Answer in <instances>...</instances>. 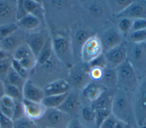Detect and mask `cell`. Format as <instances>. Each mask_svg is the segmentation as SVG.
Returning <instances> with one entry per match:
<instances>
[{
    "mask_svg": "<svg viewBox=\"0 0 146 128\" xmlns=\"http://www.w3.org/2000/svg\"><path fill=\"white\" fill-rule=\"evenodd\" d=\"M146 29V19H133L131 27V31Z\"/></svg>",
    "mask_w": 146,
    "mask_h": 128,
    "instance_id": "c3c4849f",
    "label": "cell"
},
{
    "mask_svg": "<svg viewBox=\"0 0 146 128\" xmlns=\"http://www.w3.org/2000/svg\"><path fill=\"white\" fill-rule=\"evenodd\" d=\"M11 67L25 80H27L28 79V77L29 75V70L24 68L21 65L19 61L12 58Z\"/></svg>",
    "mask_w": 146,
    "mask_h": 128,
    "instance_id": "74e56055",
    "label": "cell"
},
{
    "mask_svg": "<svg viewBox=\"0 0 146 128\" xmlns=\"http://www.w3.org/2000/svg\"><path fill=\"white\" fill-rule=\"evenodd\" d=\"M106 89L100 82H90L80 92L82 103L91 105L101 95Z\"/></svg>",
    "mask_w": 146,
    "mask_h": 128,
    "instance_id": "e0dca14e",
    "label": "cell"
},
{
    "mask_svg": "<svg viewBox=\"0 0 146 128\" xmlns=\"http://www.w3.org/2000/svg\"><path fill=\"white\" fill-rule=\"evenodd\" d=\"M126 124L127 123H125L124 122L118 120V121H117L116 125H115V126L114 127V128H125Z\"/></svg>",
    "mask_w": 146,
    "mask_h": 128,
    "instance_id": "f5cc1de1",
    "label": "cell"
},
{
    "mask_svg": "<svg viewBox=\"0 0 146 128\" xmlns=\"http://www.w3.org/2000/svg\"><path fill=\"white\" fill-rule=\"evenodd\" d=\"M69 30L74 62L82 61L81 51L84 43L91 36L96 34L84 26L80 20Z\"/></svg>",
    "mask_w": 146,
    "mask_h": 128,
    "instance_id": "52a82bcc",
    "label": "cell"
},
{
    "mask_svg": "<svg viewBox=\"0 0 146 128\" xmlns=\"http://www.w3.org/2000/svg\"><path fill=\"white\" fill-rule=\"evenodd\" d=\"M127 18L131 19H146V1H132V3L121 13L114 17Z\"/></svg>",
    "mask_w": 146,
    "mask_h": 128,
    "instance_id": "2e32d148",
    "label": "cell"
},
{
    "mask_svg": "<svg viewBox=\"0 0 146 128\" xmlns=\"http://www.w3.org/2000/svg\"><path fill=\"white\" fill-rule=\"evenodd\" d=\"M44 128H47V127H44Z\"/></svg>",
    "mask_w": 146,
    "mask_h": 128,
    "instance_id": "6f0895ef",
    "label": "cell"
},
{
    "mask_svg": "<svg viewBox=\"0 0 146 128\" xmlns=\"http://www.w3.org/2000/svg\"><path fill=\"white\" fill-rule=\"evenodd\" d=\"M118 119L112 113L103 122L99 128H114Z\"/></svg>",
    "mask_w": 146,
    "mask_h": 128,
    "instance_id": "7bdbcfd3",
    "label": "cell"
},
{
    "mask_svg": "<svg viewBox=\"0 0 146 128\" xmlns=\"http://www.w3.org/2000/svg\"><path fill=\"white\" fill-rule=\"evenodd\" d=\"M78 119L86 127L96 128L95 110L91 105L83 103Z\"/></svg>",
    "mask_w": 146,
    "mask_h": 128,
    "instance_id": "603a6c76",
    "label": "cell"
},
{
    "mask_svg": "<svg viewBox=\"0 0 146 128\" xmlns=\"http://www.w3.org/2000/svg\"><path fill=\"white\" fill-rule=\"evenodd\" d=\"M117 89L133 93L141 79L132 66L124 61L116 68Z\"/></svg>",
    "mask_w": 146,
    "mask_h": 128,
    "instance_id": "ba28073f",
    "label": "cell"
},
{
    "mask_svg": "<svg viewBox=\"0 0 146 128\" xmlns=\"http://www.w3.org/2000/svg\"><path fill=\"white\" fill-rule=\"evenodd\" d=\"M144 126H146V121H145V123H144Z\"/></svg>",
    "mask_w": 146,
    "mask_h": 128,
    "instance_id": "9f6ffc18",
    "label": "cell"
},
{
    "mask_svg": "<svg viewBox=\"0 0 146 128\" xmlns=\"http://www.w3.org/2000/svg\"><path fill=\"white\" fill-rule=\"evenodd\" d=\"M25 116V115L22 101H14V105L13 107V117H12V119L13 122Z\"/></svg>",
    "mask_w": 146,
    "mask_h": 128,
    "instance_id": "f35d334b",
    "label": "cell"
},
{
    "mask_svg": "<svg viewBox=\"0 0 146 128\" xmlns=\"http://www.w3.org/2000/svg\"><path fill=\"white\" fill-rule=\"evenodd\" d=\"M67 94L68 93L59 95L45 96L42 101L41 103L47 109L58 108L64 101Z\"/></svg>",
    "mask_w": 146,
    "mask_h": 128,
    "instance_id": "83f0119b",
    "label": "cell"
},
{
    "mask_svg": "<svg viewBox=\"0 0 146 128\" xmlns=\"http://www.w3.org/2000/svg\"><path fill=\"white\" fill-rule=\"evenodd\" d=\"M124 42L126 47V61L141 79L146 76V42Z\"/></svg>",
    "mask_w": 146,
    "mask_h": 128,
    "instance_id": "5b68a950",
    "label": "cell"
},
{
    "mask_svg": "<svg viewBox=\"0 0 146 128\" xmlns=\"http://www.w3.org/2000/svg\"><path fill=\"white\" fill-rule=\"evenodd\" d=\"M17 23L19 27L23 29V30L33 32L40 29V28L43 23L32 14H28L18 21Z\"/></svg>",
    "mask_w": 146,
    "mask_h": 128,
    "instance_id": "484cf974",
    "label": "cell"
},
{
    "mask_svg": "<svg viewBox=\"0 0 146 128\" xmlns=\"http://www.w3.org/2000/svg\"><path fill=\"white\" fill-rule=\"evenodd\" d=\"M103 54L107 66L116 68L126 61V47L125 42H123Z\"/></svg>",
    "mask_w": 146,
    "mask_h": 128,
    "instance_id": "9a60e30c",
    "label": "cell"
},
{
    "mask_svg": "<svg viewBox=\"0 0 146 128\" xmlns=\"http://www.w3.org/2000/svg\"><path fill=\"white\" fill-rule=\"evenodd\" d=\"M116 90L106 89L101 95L91 105L95 110L110 109L111 110L113 97Z\"/></svg>",
    "mask_w": 146,
    "mask_h": 128,
    "instance_id": "cb8c5ba5",
    "label": "cell"
},
{
    "mask_svg": "<svg viewBox=\"0 0 146 128\" xmlns=\"http://www.w3.org/2000/svg\"><path fill=\"white\" fill-rule=\"evenodd\" d=\"M100 82L106 89L116 90L117 89V76L116 68L108 66L105 67Z\"/></svg>",
    "mask_w": 146,
    "mask_h": 128,
    "instance_id": "d4e9b609",
    "label": "cell"
},
{
    "mask_svg": "<svg viewBox=\"0 0 146 128\" xmlns=\"http://www.w3.org/2000/svg\"><path fill=\"white\" fill-rule=\"evenodd\" d=\"M4 95V85L3 82L0 80V98Z\"/></svg>",
    "mask_w": 146,
    "mask_h": 128,
    "instance_id": "db71d44e",
    "label": "cell"
},
{
    "mask_svg": "<svg viewBox=\"0 0 146 128\" xmlns=\"http://www.w3.org/2000/svg\"><path fill=\"white\" fill-rule=\"evenodd\" d=\"M132 1H107L108 6L113 18L123 11Z\"/></svg>",
    "mask_w": 146,
    "mask_h": 128,
    "instance_id": "f1b7e54d",
    "label": "cell"
},
{
    "mask_svg": "<svg viewBox=\"0 0 146 128\" xmlns=\"http://www.w3.org/2000/svg\"><path fill=\"white\" fill-rule=\"evenodd\" d=\"M22 103L25 117L34 122L40 119L43 116L47 109L41 102H33L23 99Z\"/></svg>",
    "mask_w": 146,
    "mask_h": 128,
    "instance_id": "d6986e66",
    "label": "cell"
},
{
    "mask_svg": "<svg viewBox=\"0 0 146 128\" xmlns=\"http://www.w3.org/2000/svg\"><path fill=\"white\" fill-rule=\"evenodd\" d=\"M103 53L100 40L96 34L91 36L84 43L81 51V61L88 63Z\"/></svg>",
    "mask_w": 146,
    "mask_h": 128,
    "instance_id": "4fadbf2b",
    "label": "cell"
},
{
    "mask_svg": "<svg viewBox=\"0 0 146 128\" xmlns=\"http://www.w3.org/2000/svg\"><path fill=\"white\" fill-rule=\"evenodd\" d=\"M17 3V1H0V26L16 22Z\"/></svg>",
    "mask_w": 146,
    "mask_h": 128,
    "instance_id": "ffe728a7",
    "label": "cell"
},
{
    "mask_svg": "<svg viewBox=\"0 0 146 128\" xmlns=\"http://www.w3.org/2000/svg\"><path fill=\"white\" fill-rule=\"evenodd\" d=\"M0 103L6 107L13 109L14 105V100L7 95H3L0 98Z\"/></svg>",
    "mask_w": 146,
    "mask_h": 128,
    "instance_id": "681fc988",
    "label": "cell"
},
{
    "mask_svg": "<svg viewBox=\"0 0 146 128\" xmlns=\"http://www.w3.org/2000/svg\"><path fill=\"white\" fill-rule=\"evenodd\" d=\"M53 52L56 58L70 69L74 63L69 29L53 31L51 35Z\"/></svg>",
    "mask_w": 146,
    "mask_h": 128,
    "instance_id": "3957f363",
    "label": "cell"
},
{
    "mask_svg": "<svg viewBox=\"0 0 146 128\" xmlns=\"http://www.w3.org/2000/svg\"><path fill=\"white\" fill-rule=\"evenodd\" d=\"M12 119L3 114L0 111V128H13Z\"/></svg>",
    "mask_w": 146,
    "mask_h": 128,
    "instance_id": "7dc6e473",
    "label": "cell"
},
{
    "mask_svg": "<svg viewBox=\"0 0 146 128\" xmlns=\"http://www.w3.org/2000/svg\"><path fill=\"white\" fill-rule=\"evenodd\" d=\"M50 37V34L47 29H40L26 35L25 42L31 49L36 59L47 39Z\"/></svg>",
    "mask_w": 146,
    "mask_h": 128,
    "instance_id": "5bb4252c",
    "label": "cell"
},
{
    "mask_svg": "<svg viewBox=\"0 0 146 128\" xmlns=\"http://www.w3.org/2000/svg\"><path fill=\"white\" fill-rule=\"evenodd\" d=\"M68 114L58 109H47L43 116L35 122L39 128H67L72 119Z\"/></svg>",
    "mask_w": 146,
    "mask_h": 128,
    "instance_id": "30bf717a",
    "label": "cell"
},
{
    "mask_svg": "<svg viewBox=\"0 0 146 128\" xmlns=\"http://www.w3.org/2000/svg\"><path fill=\"white\" fill-rule=\"evenodd\" d=\"M26 80L22 78L17 72L11 67L8 71L3 82L8 83L18 87L22 91V89Z\"/></svg>",
    "mask_w": 146,
    "mask_h": 128,
    "instance_id": "f546056e",
    "label": "cell"
},
{
    "mask_svg": "<svg viewBox=\"0 0 146 128\" xmlns=\"http://www.w3.org/2000/svg\"><path fill=\"white\" fill-rule=\"evenodd\" d=\"M82 105L80 91L71 89L63 103L57 109L68 114L72 118H78Z\"/></svg>",
    "mask_w": 146,
    "mask_h": 128,
    "instance_id": "8fae6325",
    "label": "cell"
},
{
    "mask_svg": "<svg viewBox=\"0 0 146 128\" xmlns=\"http://www.w3.org/2000/svg\"><path fill=\"white\" fill-rule=\"evenodd\" d=\"M80 21L95 34L115 24L107 1H80Z\"/></svg>",
    "mask_w": 146,
    "mask_h": 128,
    "instance_id": "7a4b0ae2",
    "label": "cell"
},
{
    "mask_svg": "<svg viewBox=\"0 0 146 128\" xmlns=\"http://www.w3.org/2000/svg\"><path fill=\"white\" fill-rule=\"evenodd\" d=\"M133 124H126L125 128H133Z\"/></svg>",
    "mask_w": 146,
    "mask_h": 128,
    "instance_id": "11a10c76",
    "label": "cell"
},
{
    "mask_svg": "<svg viewBox=\"0 0 146 128\" xmlns=\"http://www.w3.org/2000/svg\"><path fill=\"white\" fill-rule=\"evenodd\" d=\"M111 113L120 121L127 124H133L134 121L132 93L117 89L112 101Z\"/></svg>",
    "mask_w": 146,
    "mask_h": 128,
    "instance_id": "277c9868",
    "label": "cell"
},
{
    "mask_svg": "<svg viewBox=\"0 0 146 128\" xmlns=\"http://www.w3.org/2000/svg\"><path fill=\"white\" fill-rule=\"evenodd\" d=\"M42 3L45 18L47 17L53 31L70 29L80 19V1H48Z\"/></svg>",
    "mask_w": 146,
    "mask_h": 128,
    "instance_id": "6da1fadb",
    "label": "cell"
},
{
    "mask_svg": "<svg viewBox=\"0 0 146 128\" xmlns=\"http://www.w3.org/2000/svg\"><path fill=\"white\" fill-rule=\"evenodd\" d=\"M89 69L88 63L83 61L75 62L69 69L67 80L71 89L81 92L92 81L88 74Z\"/></svg>",
    "mask_w": 146,
    "mask_h": 128,
    "instance_id": "9c48e42d",
    "label": "cell"
},
{
    "mask_svg": "<svg viewBox=\"0 0 146 128\" xmlns=\"http://www.w3.org/2000/svg\"><path fill=\"white\" fill-rule=\"evenodd\" d=\"M27 14L26 11L25 10L23 3L22 1H17V9H16V14H15V18L17 22L26 16Z\"/></svg>",
    "mask_w": 146,
    "mask_h": 128,
    "instance_id": "bcb514c9",
    "label": "cell"
},
{
    "mask_svg": "<svg viewBox=\"0 0 146 128\" xmlns=\"http://www.w3.org/2000/svg\"><path fill=\"white\" fill-rule=\"evenodd\" d=\"M96 34L100 40L103 53L124 42V38L115 24L110 26Z\"/></svg>",
    "mask_w": 146,
    "mask_h": 128,
    "instance_id": "7c38bea8",
    "label": "cell"
},
{
    "mask_svg": "<svg viewBox=\"0 0 146 128\" xmlns=\"http://www.w3.org/2000/svg\"><path fill=\"white\" fill-rule=\"evenodd\" d=\"M19 62L24 68H25L28 70L33 69L36 65V63H37L36 58L34 57L24 58L19 61Z\"/></svg>",
    "mask_w": 146,
    "mask_h": 128,
    "instance_id": "f6af8a7d",
    "label": "cell"
},
{
    "mask_svg": "<svg viewBox=\"0 0 146 128\" xmlns=\"http://www.w3.org/2000/svg\"><path fill=\"white\" fill-rule=\"evenodd\" d=\"M114 22L115 26L124 38L131 31L133 19L127 18H119L114 19Z\"/></svg>",
    "mask_w": 146,
    "mask_h": 128,
    "instance_id": "4dcf8cb0",
    "label": "cell"
},
{
    "mask_svg": "<svg viewBox=\"0 0 146 128\" xmlns=\"http://www.w3.org/2000/svg\"><path fill=\"white\" fill-rule=\"evenodd\" d=\"M124 41L131 43L146 42V29L130 31L124 38Z\"/></svg>",
    "mask_w": 146,
    "mask_h": 128,
    "instance_id": "836d02e7",
    "label": "cell"
},
{
    "mask_svg": "<svg viewBox=\"0 0 146 128\" xmlns=\"http://www.w3.org/2000/svg\"><path fill=\"white\" fill-rule=\"evenodd\" d=\"M90 67H98L102 69H104L107 66V62L104 55V54H102L90 62L88 63Z\"/></svg>",
    "mask_w": 146,
    "mask_h": 128,
    "instance_id": "60d3db41",
    "label": "cell"
},
{
    "mask_svg": "<svg viewBox=\"0 0 146 128\" xmlns=\"http://www.w3.org/2000/svg\"><path fill=\"white\" fill-rule=\"evenodd\" d=\"M4 85V95H7L14 101H22L23 99L22 91L16 86L3 82Z\"/></svg>",
    "mask_w": 146,
    "mask_h": 128,
    "instance_id": "d6a6232c",
    "label": "cell"
},
{
    "mask_svg": "<svg viewBox=\"0 0 146 128\" xmlns=\"http://www.w3.org/2000/svg\"><path fill=\"white\" fill-rule=\"evenodd\" d=\"M0 111L3 114H4L5 115L7 116V117L12 119V117H13V109L6 107V106H3V105H2L0 103Z\"/></svg>",
    "mask_w": 146,
    "mask_h": 128,
    "instance_id": "816d5d0a",
    "label": "cell"
},
{
    "mask_svg": "<svg viewBox=\"0 0 146 128\" xmlns=\"http://www.w3.org/2000/svg\"><path fill=\"white\" fill-rule=\"evenodd\" d=\"M11 60H12V59L9 58H7V59H6L0 61V75H1V78L2 75H3L4 78H5L6 75L8 71L11 68Z\"/></svg>",
    "mask_w": 146,
    "mask_h": 128,
    "instance_id": "b9f144b4",
    "label": "cell"
},
{
    "mask_svg": "<svg viewBox=\"0 0 146 128\" xmlns=\"http://www.w3.org/2000/svg\"><path fill=\"white\" fill-rule=\"evenodd\" d=\"M95 110V127L99 128L103 122L112 113L110 109H98Z\"/></svg>",
    "mask_w": 146,
    "mask_h": 128,
    "instance_id": "8d00e7d4",
    "label": "cell"
},
{
    "mask_svg": "<svg viewBox=\"0 0 146 128\" xmlns=\"http://www.w3.org/2000/svg\"><path fill=\"white\" fill-rule=\"evenodd\" d=\"M53 54L52 40L50 37L47 39L44 46L36 57V65H42L51 57Z\"/></svg>",
    "mask_w": 146,
    "mask_h": 128,
    "instance_id": "4316f807",
    "label": "cell"
},
{
    "mask_svg": "<svg viewBox=\"0 0 146 128\" xmlns=\"http://www.w3.org/2000/svg\"><path fill=\"white\" fill-rule=\"evenodd\" d=\"M42 89L44 97L65 94L71 90L68 82L66 79H58L52 81L44 85Z\"/></svg>",
    "mask_w": 146,
    "mask_h": 128,
    "instance_id": "7402d4cb",
    "label": "cell"
},
{
    "mask_svg": "<svg viewBox=\"0 0 146 128\" xmlns=\"http://www.w3.org/2000/svg\"><path fill=\"white\" fill-rule=\"evenodd\" d=\"M103 70L104 69L98 67H90L88 74L91 80L95 82H100L103 75Z\"/></svg>",
    "mask_w": 146,
    "mask_h": 128,
    "instance_id": "ab89813d",
    "label": "cell"
},
{
    "mask_svg": "<svg viewBox=\"0 0 146 128\" xmlns=\"http://www.w3.org/2000/svg\"><path fill=\"white\" fill-rule=\"evenodd\" d=\"M22 94L24 99L36 102H41L44 97L43 89L37 86L29 79L26 80L24 83Z\"/></svg>",
    "mask_w": 146,
    "mask_h": 128,
    "instance_id": "44dd1931",
    "label": "cell"
},
{
    "mask_svg": "<svg viewBox=\"0 0 146 128\" xmlns=\"http://www.w3.org/2000/svg\"><path fill=\"white\" fill-rule=\"evenodd\" d=\"M67 128H87L79 121L78 118H72Z\"/></svg>",
    "mask_w": 146,
    "mask_h": 128,
    "instance_id": "f907efd6",
    "label": "cell"
},
{
    "mask_svg": "<svg viewBox=\"0 0 146 128\" xmlns=\"http://www.w3.org/2000/svg\"><path fill=\"white\" fill-rule=\"evenodd\" d=\"M17 22H11L0 26V41L10 36L19 29Z\"/></svg>",
    "mask_w": 146,
    "mask_h": 128,
    "instance_id": "e575fe53",
    "label": "cell"
},
{
    "mask_svg": "<svg viewBox=\"0 0 146 128\" xmlns=\"http://www.w3.org/2000/svg\"><path fill=\"white\" fill-rule=\"evenodd\" d=\"M24 31L23 30L21 31L19 28V29L13 34L1 40L0 46L1 49L10 54L12 52L13 54L21 45L25 42L27 34H25Z\"/></svg>",
    "mask_w": 146,
    "mask_h": 128,
    "instance_id": "ac0fdd59",
    "label": "cell"
},
{
    "mask_svg": "<svg viewBox=\"0 0 146 128\" xmlns=\"http://www.w3.org/2000/svg\"><path fill=\"white\" fill-rule=\"evenodd\" d=\"M132 106L135 122L141 128L146 121V76L140 80L132 93Z\"/></svg>",
    "mask_w": 146,
    "mask_h": 128,
    "instance_id": "8992f818",
    "label": "cell"
},
{
    "mask_svg": "<svg viewBox=\"0 0 146 128\" xmlns=\"http://www.w3.org/2000/svg\"><path fill=\"white\" fill-rule=\"evenodd\" d=\"M41 2L36 1H22L23 6L27 13V14H31L40 4Z\"/></svg>",
    "mask_w": 146,
    "mask_h": 128,
    "instance_id": "ee69618b",
    "label": "cell"
},
{
    "mask_svg": "<svg viewBox=\"0 0 146 128\" xmlns=\"http://www.w3.org/2000/svg\"><path fill=\"white\" fill-rule=\"evenodd\" d=\"M29 57L35 58L31 49L25 42L21 45L12 54L13 59L19 61Z\"/></svg>",
    "mask_w": 146,
    "mask_h": 128,
    "instance_id": "1f68e13d",
    "label": "cell"
},
{
    "mask_svg": "<svg viewBox=\"0 0 146 128\" xmlns=\"http://www.w3.org/2000/svg\"><path fill=\"white\" fill-rule=\"evenodd\" d=\"M13 128H39L34 121L23 117L14 121Z\"/></svg>",
    "mask_w": 146,
    "mask_h": 128,
    "instance_id": "d590c367",
    "label": "cell"
}]
</instances>
